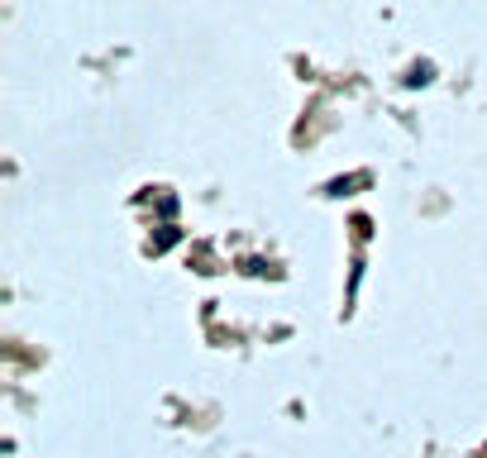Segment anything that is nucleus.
Masks as SVG:
<instances>
[{
	"mask_svg": "<svg viewBox=\"0 0 487 458\" xmlns=\"http://www.w3.org/2000/svg\"><path fill=\"white\" fill-rule=\"evenodd\" d=\"M172 244H182V229H177V225H163V229L153 234V244H148V249H153V253H168Z\"/></svg>",
	"mask_w": 487,
	"mask_h": 458,
	"instance_id": "1",
	"label": "nucleus"
},
{
	"mask_svg": "<svg viewBox=\"0 0 487 458\" xmlns=\"http://www.w3.org/2000/svg\"><path fill=\"white\" fill-rule=\"evenodd\" d=\"M359 282H363V263H354V273H349V296L359 291Z\"/></svg>",
	"mask_w": 487,
	"mask_h": 458,
	"instance_id": "5",
	"label": "nucleus"
},
{
	"mask_svg": "<svg viewBox=\"0 0 487 458\" xmlns=\"http://www.w3.org/2000/svg\"><path fill=\"white\" fill-rule=\"evenodd\" d=\"M158 215L172 220V215H177V196H158Z\"/></svg>",
	"mask_w": 487,
	"mask_h": 458,
	"instance_id": "4",
	"label": "nucleus"
},
{
	"mask_svg": "<svg viewBox=\"0 0 487 458\" xmlns=\"http://www.w3.org/2000/svg\"><path fill=\"white\" fill-rule=\"evenodd\" d=\"M363 182H368L363 172H359V177H339V182H330V186H325V196H349L354 186H363Z\"/></svg>",
	"mask_w": 487,
	"mask_h": 458,
	"instance_id": "3",
	"label": "nucleus"
},
{
	"mask_svg": "<svg viewBox=\"0 0 487 458\" xmlns=\"http://www.w3.org/2000/svg\"><path fill=\"white\" fill-rule=\"evenodd\" d=\"M401 82H406V87H430V82H435V67H430V62H416Z\"/></svg>",
	"mask_w": 487,
	"mask_h": 458,
	"instance_id": "2",
	"label": "nucleus"
}]
</instances>
